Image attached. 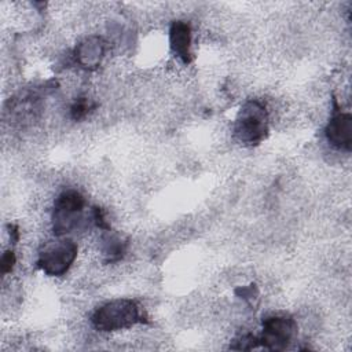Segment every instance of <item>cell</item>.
<instances>
[{"mask_svg":"<svg viewBox=\"0 0 352 352\" xmlns=\"http://www.w3.org/2000/svg\"><path fill=\"white\" fill-rule=\"evenodd\" d=\"M143 320L140 307L131 298L110 300L98 307L92 316V326L102 333L129 329Z\"/></svg>","mask_w":352,"mask_h":352,"instance_id":"obj_1","label":"cell"},{"mask_svg":"<svg viewBox=\"0 0 352 352\" xmlns=\"http://www.w3.org/2000/svg\"><path fill=\"white\" fill-rule=\"evenodd\" d=\"M85 214V199L77 190H65L54 201L52 231L55 236H67L82 228L88 219Z\"/></svg>","mask_w":352,"mask_h":352,"instance_id":"obj_2","label":"cell"},{"mask_svg":"<svg viewBox=\"0 0 352 352\" xmlns=\"http://www.w3.org/2000/svg\"><path fill=\"white\" fill-rule=\"evenodd\" d=\"M268 132V110L260 100L243 103L234 122V136L242 144L260 143Z\"/></svg>","mask_w":352,"mask_h":352,"instance_id":"obj_3","label":"cell"},{"mask_svg":"<svg viewBox=\"0 0 352 352\" xmlns=\"http://www.w3.org/2000/svg\"><path fill=\"white\" fill-rule=\"evenodd\" d=\"M78 246L69 236H56L55 241L44 243L38 252L37 265L50 276L65 275L77 258Z\"/></svg>","mask_w":352,"mask_h":352,"instance_id":"obj_4","label":"cell"},{"mask_svg":"<svg viewBox=\"0 0 352 352\" xmlns=\"http://www.w3.org/2000/svg\"><path fill=\"white\" fill-rule=\"evenodd\" d=\"M297 336V322L286 314H274L263 320L260 344L270 351H283Z\"/></svg>","mask_w":352,"mask_h":352,"instance_id":"obj_5","label":"cell"},{"mask_svg":"<svg viewBox=\"0 0 352 352\" xmlns=\"http://www.w3.org/2000/svg\"><path fill=\"white\" fill-rule=\"evenodd\" d=\"M324 136L331 147L341 151H349L352 146L351 114L341 110H336L326 124Z\"/></svg>","mask_w":352,"mask_h":352,"instance_id":"obj_6","label":"cell"},{"mask_svg":"<svg viewBox=\"0 0 352 352\" xmlns=\"http://www.w3.org/2000/svg\"><path fill=\"white\" fill-rule=\"evenodd\" d=\"M106 54V43L100 36H88L84 40H81L76 50H74V58L76 62L87 69L92 70L96 69Z\"/></svg>","mask_w":352,"mask_h":352,"instance_id":"obj_7","label":"cell"},{"mask_svg":"<svg viewBox=\"0 0 352 352\" xmlns=\"http://www.w3.org/2000/svg\"><path fill=\"white\" fill-rule=\"evenodd\" d=\"M191 44L192 33L190 25L186 21H173L169 28V45L175 56L186 65L192 59Z\"/></svg>","mask_w":352,"mask_h":352,"instance_id":"obj_8","label":"cell"},{"mask_svg":"<svg viewBox=\"0 0 352 352\" xmlns=\"http://www.w3.org/2000/svg\"><path fill=\"white\" fill-rule=\"evenodd\" d=\"M94 107H95V104L89 98H78L70 106V117L74 121H80V120L85 118Z\"/></svg>","mask_w":352,"mask_h":352,"instance_id":"obj_9","label":"cell"},{"mask_svg":"<svg viewBox=\"0 0 352 352\" xmlns=\"http://www.w3.org/2000/svg\"><path fill=\"white\" fill-rule=\"evenodd\" d=\"M16 263V257H15V253L10 249V250H6L1 256V261H0V267H1V274L6 276L7 274H10L14 268Z\"/></svg>","mask_w":352,"mask_h":352,"instance_id":"obj_10","label":"cell"}]
</instances>
